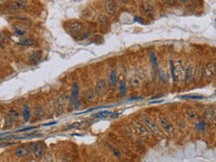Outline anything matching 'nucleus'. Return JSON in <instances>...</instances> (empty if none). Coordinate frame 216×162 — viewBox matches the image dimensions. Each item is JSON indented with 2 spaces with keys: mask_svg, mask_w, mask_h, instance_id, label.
<instances>
[{
  "mask_svg": "<svg viewBox=\"0 0 216 162\" xmlns=\"http://www.w3.org/2000/svg\"><path fill=\"white\" fill-rule=\"evenodd\" d=\"M113 114H114V113L110 112V111H102V112H99L96 114H93V117L98 118V119H104V118L111 117Z\"/></svg>",
  "mask_w": 216,
  "mask_h": 162,
  "instance_id": "obj_24",
  "label": "nucleus"
},
{
  "mask_svg": "<svg viewBox=\"0 0 216 162\" xmlns=\"http://www.w3.org/2000/svg\"><path fill=\"white\" fill-rule=\"evenodd\" d=\"M134 20H135V21H139L140 23H142V21H143L141 17H137V16L134 18Z\"/></svg>",
  "mask_w": 216,
  "mask_h": 162,
  "instance_id": "obj_38",
  "label": "nucleus"
},
{
  "mask_svg": "<svg viewBox=\"0 0 216 162\" xmlns=\"http://www.w3.org/2000/svg\"><path fill=\"white\" fill-rule=\"evenodd\" d=\"M159 78H160L161 80H165V79H166V81L168 82V77H167V74L165 75V72H164L163 70H161V71L159 72Z\"/></svg>",
  "mask_w": 216,
  "mask_h": 162,
  "instance_id": "obj_34",
  "label": "nucleus"
},
{
  "mask_svg": "<svg viewBox=\"0 0 216 162\" xmlns=\"http://www.w3.org/2000/svg\"><path fill=\"white\" fill-rule=\"evenodd\" d=\"M150 60L152 66V68L154 69V71L158 72V58L156 56V54L154 52H150Z\"/></svg>",
  "mask_w": 216,
  "mask_h": 162,
  "instance_id": "obj_21",
  "label": "nucleus"
},
{
  "mask_svg": "<svg viewBox=\"0 0 216 162\" xmlns=\"http://www.w3.org/2000/svg\"><path fill=\"white\" fill-rule=\"evenodd\" d=\"M132 127H133L134 132H136V134L140 139H145V140L149 139L150 132H149V130L145 127V125H144L142 122H138L136 120H132Z\"/></svg>",
  "mask_w": 216,
  "mask_h": 162,
  "instance_id": "obj_2",
  "label": "nucleus"
},
{
  "mask_svg": "<svg viewBox=\"0 0 216 162\" xmlns=\"http://www.w3.org/2000/svg\"><path fill=\"white\" fill-rule=\"evenodd\" d=\"M42 59V51L41 50H35L29 56V61L32 64H37L40 60Z\"/></svg>",
  "mask_w": 216,
  "mask_h": 162,
  "instance_id": "obj_18",
  "label": "nucleus"
},
{
  "mask_svg": "<svg viewBox=\"0 0 216 162\" xmlns=\"http://www.w3.org/2000/svg\"><path fill=\"white\" fill-rule=\"evenodd\" d=\"M158 123H159V126L161 130L163 131L166 134L169 135V136H172L174 135L175 133V127L173 126V124L171 123V122L164 117V116H159L158 117Z\"/></svg>",
  "mask_w": 216,
  "mask_h": 162,
  "instance_id": "obj_4",
  "label": "nucleus"
},
{
  "mask_svg": "<svg viewBox=\"0 0 216 162\" xmlns=\"http://www.w3.org/2000/svg\"><path fill=\"white\" fill-rule=\"evenodd\" d=\"M28 6V0H14L9 6L8 9L11 11H19L24 9Z\"/></svg>",
  "mask_w": 216,
  "mask_h": 162,
  "instance_id": "obj_9",
  "label": "nucleus"
},
{
  "mask_svg": "<svg viewBox=\"0 0 216 162\" xmlns=\"http://www.w3.org/2000/svg\"><path fill=\"white\" fill-rule=\"evenodd\" d=\"M46 150H47V147L45 145V143L37 142V145H36L35 149L33 150V151L32 153L33 154V156L36 158H42L44 156Z\"/></svg>",
  "mask_w": 216,
  "mask_h": 162,
  "instance_id": "obj_10",
  "label": "nucleus"
},
{
  "mask_svg": "<svg viewBox=\"0 0 216 162\" xmlns=\"http://www.w3.org/2000/svg\"><path fill=\"white\" fill-rule=\"evenodd\" d=\"M83 124V122H73V123H71L69 124L68 127H67V130H71V129H78L79 127H81Z\"/></svg>",
  "mask_w": 216,
  "mask_h": 162,
  "instance_id": "obj_31",
  "label": "nucleus"
},
{
  "mask_svg": "<svg viewBox=\"0 0 216 162\" xmlns=\"http://www.w3.org/2000/svg\"><path fill=\"white\" fill-rule=\"evenodd\" d=\"M203 117L205 121L214 123V122H215V109L212 106L206 107L204 110Z\"/></svg>",
  "mask_w": 216,
  "mask_h": 162,
  "instance_id": "obj_11",
  "label": "nucleus"
},
{
  "mask_svg": "<svg viewBox=\"0 0 216 162\" xmlns=\"http://www.w3.org/2000/svg\"><path fill=\"white\" fill-rule=\"evenodd\" d=\"M184 79L186 84H191L194 81L195 79V66L194 64H189L185 69V76Z\"/></svg>",
  "mask_w": 216,
  "mask_h": 162,
  "instance_id": "obj_7",
  "label": "nucleus"
},
{
  "mask_svg": "<svg viewBox=\"0 0 216 162\" xmlns=\"http://www.w3.org/2000/svg\"><path fill=\"white\" fill-rule=\"evenodd\" d=\"M32 129H36V127H30V128H25V129H23V130H20V131H18V132H27V131H30V130H32Z\"/></svg>",
  "mask_w": 216,
  "mask_h": 162,
  "instance_id": "obj_37",
  "label": "nucleus"
},
{
  "mask_svg": "<svg viewBox=\"0 0 216 162\" xmlns=\"http://www.w3.org/2000/svg\"><path fill=\"white\" fill-rule=\"evenodd\" d=\"M119 82V90L120 93L122 96H125L126 95V91H127V86H126V80L125 78L122 77V78L118 79Z\"/></svg>",
  "mask_w": 216,
  "mask_h": 162,
  "instance_id": "obj_22",
  "label": "nucleus"
},
{
  "mask_svg": "<svg viewBox=\"0 0 216 162\" xmlns=\"http://www.w3.org/2000/svg\"><path fill=\"white\" fill-rule=\"evenodd\" d=\"M14 152L19 158H26L30 154H32L30 150L27 148V146H18L14 150Z\"/></svg>",
  "mask_w": 216,
  "mask_h": 162,
  "instance_id": "obj_14",
  "label": "nucleus"
},
{
  "mask_svg": "<svg viewBox=\"0 0 216 162\" xmlns=\"http://www.w3.org/2000/svg\"><path fill=\"white\" fill-rule=\"evenodd\" d=\"M68 102H69V96L68 94H62L58 96V98L55 101V113L58 115L64 113Z\"/></svg>",
  "mask_w": 216,
  "mask_h": 162,
  "instance_id": "obj_3",
  "label": "nucleus"
},
{
  "mask_svg": "<svg viewBox=\"0 0 216 162\" xmlns=\"http://www.w3.org/2000/svg\"><path fill=\"white\" fill-rule=\"evenodd\" d=\"M8 115H9L14 122L18 121V120H19V118H20V114L18 113V111L15 110V109H10V110L8 111Z\"/></svg>",
  "mask_w": 216,
  "mask_h": 162,
  "instance_id": "obj_27",
  "label": "nucleus"
},
{
  "mask_svg": "<svg viewBox=\"0 0 216 162\" xmlns=\"http://www.w3.org/2000/svg\"><path fill=\"white\" fill-rule=\"evenodd\" d=\"M118 86V77L116 74V71L112 70L109 75V79H108V88L111 90H114Z\"/></svg>",
  "mask_w": 216,
  "mask_h": 162,
  "instance_id": "obj_12",
  "label": "nucleus"
},
{
  "mask_svg": "<svg viewBox=\"0 0 216 162\" xmlns=\"http://www.w3.org/2000/svg\"><path fill=\"white\" fill-rule=\"evenodd\" d=\"M96 97V93L95 89H88L83 95V100L86 104H91L95 101Z\"/></svg>",
  "mask_w": 216,
  "mask_h": 162,
  "instance_id": "obj_13",
  "label": "nucleus"
},
{
  "mask_svg": "<svg viewBox=\"0 0 216 162\" xmlns=\"http://www.w3.org/2000/svg\"><path fill=\"white\" fill-rule=\"evenodd\" d=\"M107 89H108V86L104 79L99 78L96 80V85H95V91L96 93V96H101V97L104 96L107 93Z\"/></svg>",
  "mask_w": 216,
  "mask_h": 162,
  "instance_id": "obj_6",
  "label": "nucleus"
},
{
  "mask_svg": "<svg viewBox=\"0 0 216 162\" xmlns=\"http://www.w3.org/2000/svg\"><path fill=\"white\" fill-rule=\"evenodd\" d=\"M196 129L199 130V131H204L205 129V122L204 121H200L197 122V125H196Z\"/></svg>",
  "mask_w": 216,
  "mask_h": 162,
  "instance_id": "obj_33",
  "label": "nucleus"
},
{
  "mask_svg": "<svg viewBox=\"0 0 216 162\" xmlns=\"http://www.w3.org/2000/svg\"><path fill=\"white\" fill-rule=\"evenodd\" d=\"M14 33H16L17 35H19V36H24L25 35L28 31L26 29H22V28H18V27H14Z\"/></svg>",
  "mask_w": 216,
  "mask_h": 162,
  "instance_id": "obj_28",
  "label": "nucleus"
},
{
  "mask_svg": "<svg viewBox=\"0 0 216 162\" xmlns=\"http://www.w3.org/2000/svg\"><path fill=\"white\" fill-rule=\"evenodd\" d=\"M35 43V40L32 38H22L19 42H18V44L24 46V47H31Z\"/></svg>",
  "mask_w": 216,
  "mask_h": 162,
  "instance_id": "obj_23",
  "label": "nucleus"
},
{
  "mask_svg": "<svg viewBox=\"0 0 216 162\" xmlns=\"http://www.w3.org/2000/svg\"><path fill=\"white\" fill-rule=\"evenodd\" d=\"M140 121L141 122L145 125V127L149 130L150 133H153L155 135H160L161 134V130L158 127V125L148 115L143 114L140 115Z\"/></svg>",
  "mask_w": 216,
  "mask_h": 162,
  "instance_id": "obj_1",
  "label": "nucleus"
},
{
  "mask_svg": "<svg viewBox=\"0 0 216 162\" xmlns=\"http://www.w3.org/2000/svg\"><path fill=\"white\" fill-rule=\"evenodd\" d=\"M180 2H182V3H186L187 2V0H179Z\"/></svg>",
  "mask_w": 216,
  "mask_h": 162,
  "instance_id": "obj_40",
  "label": "nucleus"
},
{
  "mask_svg": "<svg viewBox=\"0 0 216 162\" xmlns=\"http://www.w3.org/2000/svg\"><path fill=\"white\" fill-rule=\"evenodd\" d=\"M22 116H23V118H24V120L25 122H28L31 119V111H30V108L27 105H24V108H23Z\"/></svg>",
  "mask_w": 216,
  "mask_h": 162,
  "instance_id": "obj_26",
  "label": "nucleus"
},
{
  "mask_svg": "<svg viewBox=\"0 0 216 162\" xmlns=\"http://www.w3.org/2000/svg\"><path fill=\"white\" fill-rule=\"evenodd\" d=\"M174 76H175V81L182 82L184 80L185 76V68L183 65L182 60H177L176 63L174 64Z\"/></svg>",
  "mask_w": 216,
  "mask_h": 162,
  "instance_id": "obj_5",
  "label": "nucleus"
},
{
  "mask_svg": "<svg viewBox=\"0 0 216 162\" xmlns=\"http://www.w3.org/2000/svg\"><path fill=\"white\" fill-rule=\"evenodd\" d=\"M71 94L72 95H71V98H70V104L72 105L76 101L78 100V86L77 83L74 84V86H73V89H72Z\"/></svg>",
  "mask_w": 216,
  "mask_h": 162,
  "instance_id": "obj_20",
  "label": "nucleus"
},
{
  "mask_svg": "<svg viewBox=\"0 0 216 162\" xmlns=\"http://www.w3.org/2000/svg\"><path fill=\"white\" fill-rule=\"evenodd\" d=\"M130 85L132 89H139L140 86V80L137 76H133L130 79Z\"/></svg>",
  "mask_w": 216,
  "mask_h": 162,
  "instance_id": "obj_25",
  "label": "nucleus"
},
{
  "mask_svg": "<svg viewBox=\"0 0 216 162\" xmlns=\"http://www.w3.org/2000/svg\"><path fill=\"white\" fill-rule=\"evenodd\" d=\"M147 1H149V0H147Z\"/></svg>",
  "mask_w": 216,
  "mask_h": 162,
  "instance_id": "obj_42",
  "label": "nucleus"
},
{
  "mask_svg": "<svg viewBox=\"0 0 216 162\" xmlns=\"http://www.w3.org/2000/svg\"><path fill=\"white\" fill-rule=\"evenodd\" d=\"M46 114V112H45V109L44 107L42 106V105H37L33 108L32 110V115L34 118L36 119H42L45 116Z\"/></svg>",
  "mask_w": 216,
  "mask_h": 162,
  "instance_id": "obj_16",
  "label": "nucleus"
},
{
  "mask_svg": "<svg viewBox=\"0 0 216 162\" xmlns=\"http://www.w3.org/2000/svg\"><path fill=\"white\" fill-rule=\"evenodd\" d=\"M165 4L168 5V6H176V1L175 0H162Z\"/></svg>",
  "mask_w": 216,
  "mask_h": 162,
  "instance_id": "obj_36",
  "label": "nucleus"
},
{
  "mask_svg": "<svg viewBox=\"0 0 216 162\" xmlns=\"http://www.w3.org/2000/svg\"><path fill=\"white\" fill-rule=\"evenodd\" d=\"M14 121L8 114H6V124H5V128H10V127H12L13 124H14Z\"/></svg>",
  "mask_w": 216,
  "mask_h": 162,
  "instance_id": "obj_30",
  "label": "nucleus"
},
{
  "mask_svg": "<svg viewBox=\"0 0 216 162\" xmlns=\"http://www.w3.org/2000/svg\"><path fill=\"white\" fill-rule=\"evenodd\" d=\"M181 98H186V99H194V100H202L204 97L203 96H181Z\"/></svg>",
  "mask_w": 216,
  "mask_h": 162,
  "instance_id": "obj_32",
  "label": "nucleus"
},
{
  "mask_svg": "<svg viewBox=\"0 0 216 162\" xmlns=\"http://www.w3.org/2000/svg\"><path fill=\"white\" fill-rule=\"evenodd\" d=\"M186 114L189 119H195L196 118L195 112L193 109H191V108H187V109H186Z\"/></svg>",
  "mask_w": 216,
  "mask_h": 162,
  "instance_id": "obj_29",
  "label": "nucleus"
},
{
  "mask_svg": "<svg viewBox=\"0 0 216 162\" xmlns=\"http://www.w3.org/2000/svg\"><path fill=\"white\" fill-rule=\"evenodd\" d=\"M42 134H39V133H36V132H32V133H28L26 134L25 136H24L23 138H34V137H38V136H41Z\"/></svg>",
  "mask_w": 216,
  "mask_h": 162,
  "instance_id": "obj_35",
  "label": "nucleus"
},
{
  "mask_svg": "<svg viewBox=\"0 0 216 162\" xmlns=\"http://www.w3.org/2000/svg\"><path fill=\"white\" fill-rule=\"evenodd\" d=\"M104 6V9L106 10V12L111 14H114L116 11V8H117L116 4L114 0H105Z\"/></svg>",
  "mask_w": 216,
  "mask_h": 162,
  "instance_id": "obj_17",
  "label": "nucleus"
},
{
  "mask_svg": "<svg viewBox=\"0 0 216 162\" xmlns=\"http://www.w3.org/2000/svg\"><path fill=\"white\" fill-rule=\"evenodd\" d=\"M68 29H69L71 33L78 34V33H79V32H81L83 31L84 26H83V24L80 22H72V23L69 24Z\"/></svg>",
  "mask_w": 216,
  "mask_h": 162,
  "instance_id": "obj_15",
  "label": "nucleus"
},
{
  "mask_svg": "<svg viewBox=\"0 0 216 162\" xmlns=\"http://www.w3.org/2000/svg\"><path fill=\"white\" fill-rule=\"evenodd\" d=\"M215 70H216V68H215L214 62H210L205 66V68L204 69V78L205 81L210 82L213 78L214 74H215Z\"/></svg>",
  "mask_w": 216,
  "mask_h": 162,
  "instance_id": "obj_8",
  "label": "nucleus"
},
{
  "mask_svg": "<svg viewBox=\"0 0 216 162\" xmlns=\"http://www.w3.org/2000/svg\"><path fill=\"white\" fill-rule=\"evenodd\" d=\"M0 128H1V119H0Z\"/></svg>",
  "mask_w": 216,
  "mask_h": 162,
  "instance_id": "obj_41",
  "label": "nucleus"
},
{
  "mask_svg": "<svg viewBox=\"0 0 216 162\" xmlns=\"http://www.w3.org/2000/svg\"><path fill=\"white\" fill-rule=\"evenodd\" d=\"M141 12L143 14L147 17H151L154 13V8L152 6H150L148 4H144L141 6Z\"/></svg>",
  "mask_w": 216,
  "mask_h": 162,
  "instance_id": "obj_19",
  "label": "nucleus"
},
{
  "mask_svg": "<svg viewBox=\"0 0 216 162\" xmlns=\"http://www.w3.org/2000/svg\"><path fill=\"white\" fill-rule=\"evenodd\" d=\"M4 41V35L0 32V42H3Z\"/></svg>",
  "mask_w": 216,
  "mask_h": 162,
  "instance_id": "obj_39",
  "label": "nucleus"
}]
</instances>
